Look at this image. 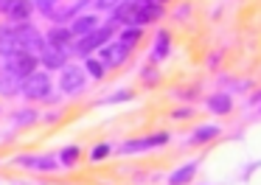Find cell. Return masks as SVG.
Segmentation results:
<instances>
[{
  "mask_svg": "<svg viewBox=\"0 0 261 185\" xmlns=\"http://www.w3.org/2000/svg\"><path fill=\"white\" fill-rule=\"evenodd\" d=\"M115 31H118V25H113V22H107V25H98L96 31H90L87 37H79V42L70 48V54L87 59V56H93V50H98L101 45H107L110 39H113Z\"/></svg>",
  "mask_w": 261,
  "mask_h": 185,
  "instance_id": "obj_1",
  "label": "cell"
},
{
  "mask_svg": "<svg viewBox=\"0 0 261 185\" xmlns=\"http://www.w3.org/2000/svg\"><path fill=\"white\" fill-rule=\"evenodd\" d=\"M20 95L29 101H45L51 95V76H48V70H34L29 78H23Z\"/></svg>",
  "mask_w": 261,
  "mask_h": 185,
  "instance_id": "obj_2",
  "label": "cell"
},
{
  "mask_svg": "<svg viewBox=\"0 0 261 185\" xmlns=\"http://www.w3.org/2000/svg\"><path fill=\"white\" fill-rule=\"evenodd\" d=\"M37 67H40V56L29 54V50H17V54L6 56V70L12 73V76H17L20 82H23V78H29Z\"/></svg>",
  "mask_w": 261,
  "mask_h": 185,
  "instance_id": "obj_3",
  "label": "cell"
},
{
  "mask_svg": "<svg viewBox=\"0 0 261 185\" xmlns=\"http://www.w3.org/2000/svg\"><path fill=\"white\" fill-rule=\"evenodd\" d=\"M171 140L169 132H154V135H146V138H135V140H124L118 146L121 154H135V151H149V149H160Z\"/></svg>",
  "mask_w": 261,
  "mask_h": 185,
  "instance_id": "obj_4",
  "label": "cell"
},
{
  "mask_svg": "<svg viewBox=\"0 0 261 185\" xmlns=\"http://www.w3.org/2000/svg\"><path fill=\"white\" fill-rule=\"evenodd\" d=\"M85 82H87V73L85 67L79 65H65L62 73H59V90H62L65 95H76L85 90Z\"/></svg>",
  "mask_w": 261,
  "mask_h": 185,
  "instance_id": "obj_5",
  "label": "cell"
},
{
  "mask_svg": "<svg viewBox=\"0 0 261 185\" xmlns=\"http://www.w3.org/2000/svg\"><path fill=\"white\" fill-rule=\"evenodd\" d=\"M129 54H132V45H126V42H121V39H110L107 45H101L98 48V59L104 62L107 67H118V65H124L126 59H129Z\"/></svg>",
  "mask_w": 261,
  "mask_h": 185,
  "instance_id": "obj_6",
  "label": "cell"
},
{
  "mask_svg": "<svg viewBox=\"0 0 261 185\" xmlns=\"http://www.w3.org/2000/svg\"><path fill=\"white\" fill-rule=\"evenodd\" d=\"M68 48H57V45H45L40 50V62L45 65V70H62L68 65Z\"/></svg>",
  "mask_w": 261,
  "mask_h": 185,
  "instance_id": "obj_7",
  "label": "cell"
},
{
  "mask_svg": "<svg viewBox=\"0 0 261 185\" xmlns=\"http://www.w3.org/2000/svg\"><path fill=\"white\" fill-rule=\"evenodd\" d=\"M45 45H57V48H73V34H70L68 25H62V22H57V25H51L45 31Z\"/></svg>",
  "mask_w": 261,
  "mask_h": 185,
  "instance_id": "obj_8",
  "label": "cell"
},
{
  "mask_svg": "<svg viewBox=\"0 0 261 185\" xmlns=\"http://www.w3.org/2000/svg\"><path fill=\"white\" fill-rule=\"evenodd\" d=\"M31 11H34V3H31V0H9V6H6L9 22H17V25L31 20Z\"/></svg>",
  "mask_w": 261,
  "mask_h": 185,
  "instance_id": "obj_9",
  "label": "cell"
},
{
  "mask_svg": "<svg viewBox=\"0 0 261 185\" xmlns=\"http://www.w3.org/2000/svg\"><path fill=\"white\" fill-rule=\"evenodd\" d=\"M163 6L160 3H146V0H143L141 3V9L135 11V17H132V22L129 25H138V28H143L146 25V22H152V20H158V17H163Z\"/></svg>",
  "mask_w": 261,
  "mask_h": 185,
  "instance_id": "obj_10",
  "label": "cell"
},
{
  "mask_svg": "<svg viewBox=\"0 0 261 185\" xmlns=\"http://www.w3.org/2000/svg\"><path fill=\"white\" fill-rule=\"evenodd\" d=\"M70 34L73 37H87L90 31H96L98 28V17L96 14H76L73 20H70Z\"/></svg>",
  "mask_w": 261,
  "mask_h": 185,
  "instance_id": "obj_11",
  "label": "cell"
},
{
  "mask_svg": "<svg viewBox=\"0 0 261 185\" xmlns=\"http://www.w3.org/2000/svg\"><path fill=\"white\" fill-rule=\"evenodd\" d=\"M205 107H208L214 115H230L233 98H230V93H211L208 98H205Z\"/></svg>",
  "mask_w": 261,
  "mask_h": 185,
  "instance_id": "obj_12",
  "label": "cell"
},
{
  "mask_svg": "<svg viewBox=\"0 0 261 185\" xmlns=\"http://www.w3.org/2000/svg\"><path fill=\"white\" fill-rule=\"evenodd\" d=\"M169 54H171V37H169V31H166V28H160L158 37H154V45H152L149 59H152V62H163Z\"/></svg>",
  "mask_w": 261,
  "mask_h": 185,
  "instance_id": "obj_13",
  "label": "cell"
},
{
  "mask_svg": "<svg viewBox=\"0 0 261 185\" xmlns=\"http://www.w3.org/2000/svg\"><path fill=\"white\" fill-rule=\"evenodd\" d=\"M17 50H20V45H17V34H14V22L0 25V54L12 56V54H17Z\"/></svg>",
  "mask_w": 261,
  "mask_h": 185,
  "instance_id": "obj_14",
  "label": "cell"
},
{
  "mask_svg": "<svg viewBox=\"0 0 261 185\" xmlns=\"http://www.w3.org/2000/svg\"><path fill=\"white\" fill-rule=\"evenodd\" d=\"M214 138H219V126H216V123H202V126L194 129L191 143L194 146H202V143H211Z\"/></svg>",
  "mask_w": 261,
  "mask_h": 185,
  "instance_id": "obj_15",
  "label": "cell"
},
{
  "mask_svg": "<svg viewBox=\"0 0 261 185\" xmlns=\"http://www.w3.org/2000/svg\"><path fill=\"white\" fill-rule=\"evenodd\" d=\"M194 174H197V163H186V166L169 174V185H188L194 179Z\"/></svg>",
  "mask_w": 261,
  "mask_h": 185,
  "instance_id": "obj_16",
  "label": "cell"
},
{
  "mask_svg": "<svg viewBox=\"0 0 261 185\" xmlns=\"http://www.w3.org/2000/svg\"><path fill=\"white\" fill-rule=\"evenodd\" d=\"M20 78L17 76H12V73L3 67L0 70V95H20Z\"/></svg>",
  "mask_w": 261,
  "mask_h": 185,
  "instance_id": "obj_17",
  "label": "cell"
},
{
  "mask_svg": "<svg viewBox=\"0 0 261 185\" xmlns=\"http://www.w3.org/2000/svg\"><path fill=\"white\" fill-rule=\"evenodd\" d=\"M85 73H87L90 78H96V82H98V78L107 76V65H104L98 56H87V59H85Z\"/></svg>",
  "mask_w": 261,
  "mask_h": 185,
  "instance_id": "obj_18",
  "label": "cell"
},
{
  "mask_svg": "<svg viewBox=\"0 0 261 185\" xmlns=\"http://www.w3.org/2000/svg\"><path fill=\"white\" fill-rule=\"evenodd\" d=\"M79 157H82V149L79 146H65L62 151H59V166H65V168H73L76 163H79Z\"/></svg>",
  "mask_w": 261,
  "mask_h": 185,
  "instance_id": "obj_19",
  "label": "cell"
},
{
  "mask_svg": "<svg viewBox=\"0 0 261 185\" xmlns=\"http://www.w3.org/2000/svg\"><path fill=\"white\" fill-rule=\"evenodd\" d=\"M34 171H57L59 168V160L57 157H51V154H42V157H34Z\"/></svg>",
  "mask_w": 261,
  "mask_h": 185,
  "instance_id": "obj_20",
  "label": "cell"
},
{
  "mask_svg": "<svg viewBox=\"0 0 261 185\" xmlns=\"http://www.w3.org/2000/svg\"><path fill=\"white\" fill-rule=\"evenodd\" d=\"M141 37H143V28H138V25H126L124 31H121V42H126V45H132L135 48L138 42H141Z\"/></svg>",
  "mask_w": 261,
  "mask_h": 185,
  "instance_id": "obj_21",
  "label": "cell"
},
{
  "mask_svg": "<svg viewBox=\"0 0 261 185\" xmlns=\"http://www.w3.org/2000/svg\"><path fill=\"white\" fill-rule=\"evenodd\" d=\"M40 121V115H37V110H17L14 112V123L17 126H31V123Z\"/></svg>",
  "mask_w": 261,
  "mask_h": 185,
  "instance_id": "obj_22",
  "label": "cell"
},
{
  "mask_svg": "<svg viewBox=\"0 0 261 185\" xmlns=\"http://www.w3.org/2000/svg\"><path fill=\"white\" fill-rule=\"evenodd\" d=\"M113 154V143H96L90 149V163H101Z\"/></svg>",
  "mask_w": 261,
  "mask_h": 185,
  "instance_id": "obj_23",
  "label": "cell"
},
{
  "mask_svg": "<svg viewBox=\"0 0 261 185\" xmlns=\"http://www.w3.org/2000/svg\"><path fill=\"white\" fill-rule=\"evenodd\" d=\"M132 98H135V93H132V90H118V93L107 95L101 104H124V101H132Z\"/></svg>",
  "mask_w": 261,
  "mask_h": 185,
  "instance_id": "obj_24",
  "label": "cell"
},
{
  "mask_svg": "<svg viewBox=\"0 0 261 185\" xmlns=\"http://www.w3.org/2000/svg\"><path fill=\"white\" fill-rule=\"evenodd\" d=\"M34 3V9H40L42 14H57V0H31Z\"/></svg>",
  "mask_w": 261,
  "mask_h": 185,
  "instance_id": "obj_25",
  "label": "cell"
},
{
  "mask_svg": "<svg viewBox=\"0 0 261 185\" xmlns=\"http://www.w3.org/2000/svg\"><path fill=\"white\" fill-rule=\"evenodd\" d=\"M191 115H194V110H191V107H180V110H174V112H171V118H174V121H188Z\"/></svg>",
  "mask_w": 261,
  "mask_h": 185,
  "instance_id": "obj_26",
  "label": "cell"
},
{
  "mask_svg": "<svg viewBox=\"0 0 261 185\" xmlns=\"http://www.w3.org/2000/svg\"><path fill=\"white\" fill-rule=\"evenodd\" d=\"M118 3H121V0H96V9H101V11H113Z\"/></svg>",
  "mask_w": 261,
  "mask_h": 185,
  "instance_id": "obj_27",
  "label": "cell"
},
{
  "mask_svg": "<svg viewBox=\"0 0 261 185\" xmlns=\"http://www.w3.org/2000/svg\"><path fill=\"white\" fill-rule=\"evenodd\" d=\"M141 78H143L146 84H154V82H158V73H152V67H146V70L141 73Z\"/></svg>",
  "mask_w": 261,
  "mask_h": 185,
  "instance_id": "obj_28",
  "label": "cell"
},
{
  "mask_svg": "<svg viewBox=\"0 0 261 185\" xmlns=\"http://www.w3.org/2000/svg\"><path fill=\"white\" fill-rule=\"evenodd\" d=\"M194 93H197V90H194V87H188V90H174V95H177V98H182V101L194 98Z\"/></svg>",
  "mask_w": 261,
  "mask_h": 185,
  "instance_id": "obj_29",
  "label": "cell"
},
{
  "mask_svg": "<svg viewBox=\"0 0 261 185\" xmlns=\"http://www.w3.org/2000/svg\"><path fill=\"white\" fill-rule=\"evenodd\" d=\"M146 3H160V6H163V3H169V0H146Z\"/></svg>",
  "mask_w": 261,
  "mask_h": 185,
  "instance_id": "obj_30",
  "label": "cell"
}]
</instances>
